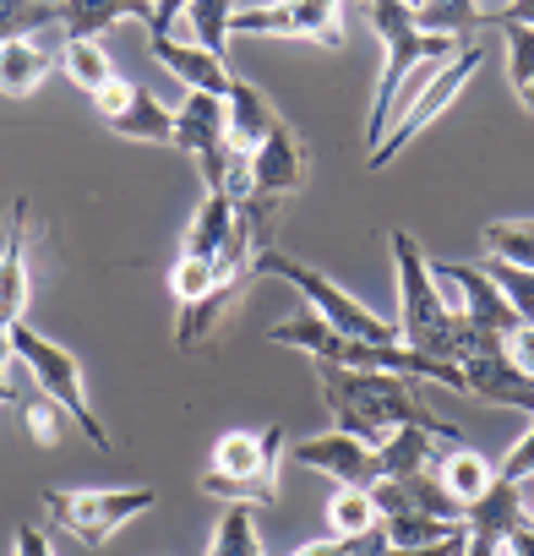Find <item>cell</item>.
Returning a JSON list of instances; mask_svg holds the SVG:
<instances>
[{
    "label": "cell",
    "mask_w": 534,
    "mask_h": 556,
    "mask_svg": "<svg viewBox=\"0 0 534 556\" xmlns=\"http://www.w3.org/2000/svg\"><path fill=\"white\" fill-rule=\"evenodd\" d=\"M175 142L196 159L202 186H207V191H224L229 164H234V148H229V131H224V99H213V93H186L180 110H175Z\"/></svg>",
    "instance_id": "obj_11"
},
{
    "label": "cell",
    "mask_w": 534,
    "mask_h": 556,
    "mask_svg": "<svg viewBox=\"0 0 534 556\" xmlns=\"http://www.w3.org/2000/svg\"><path fill=\"white\" fill-rule=\"evenodd\" d=\"M501 545H507L512 556H534V523H518V529H512Z\"/></svg>",
    "instance_id": "obj_44"
},
{
    "label": "cell",
    "mask_w": 534,
    "mask_h": 556,
    "mask_svg": "<svg viewBox=\"0 0 534 556\" xmlns=\"http://www.w3.org/2000/svg\"><path fill=\"white\" fill-rule=\"evenodd\" d=\"M415 17H420V28H425V34H447V39H463V34L496 28V23L485 17L480 0H420Z\"/></svg>",
    "instance_id": "obj_25"
},
{
    "label": "cell",
    "mask_w": 534,
    "mask_h": 556,
    "mask_svg": "<svg viewBox=\"0 0 534 556\" xmlns=\"http://www.w3.org/2000/svg\"><path fill=\"white\" fill-rule=\"evenodd\" d=\"M377 523H382L377 496H371V491H360V485H339V496L328 502V534L355 540V534H371Z\"/></svg>",
    "instance_id": "obj_28"
},
{
    "label": "cell",
    "mask_w": 534,
    "mask_h": 556,
    "mask_svg": "<svg viewBox=\"0 0 534 556\" xmlns=\"http://www.w3.org/2000/svg\"><path fill=\"white\" fill-rule=\"evenodd\" d=\"M93 99V110H99V121H115L131 99H137V83H126V77H115V83H104L99 93H88Z\"/></svg>",
    "instance_id": "obj_38"
},
{
    "label": "cell",
    "mask_w": 534,
    "mask_h": 556,
    "mask_svg": "<svg viewBox=\"0 0 534 556\" xmlns=\"http://www.w3.org/2000/svg\"><path fill=\"white\" fill-rule=\"evenodd\" d=\"M436 475H442V485H447L463 507H469V502H480V496L491 491V480H496V469H491V464H485V453H474V447L442 453Z\"/></svg>",
    "instance_id": "obj_26"
},
{
    "label": "cell",
    "mask_w": 534,
    "mask_h": 556,
    "mask_svg": "<svg viewBox=\"0 0 534 556\" xmlns=\"http://www.w3.org/2000/svg\"><path fill=\"white\" fill-rule=\"evenodd\" d=\"M12 366H17V355H12V328H0V382H12Z\"/></svg>",
    "instance_id": "obj_45"
},
{
    "label": "cell",
    "mask_w": 534,
    "mask_h": 556,
    "mask_svg": "<svg viewBox=\"0 0 534 556\" xmlns=\"http://www.w3.org/2000/svg\"><path fill=\"white\" fill-rule=\"evenodd\" d=\"M61 28V0H0V45Z\"/></svg>",
    "instance_id": "obj_30"
},
{
    "label": "cell",
    "mask_w": 534,
    "mask_h": 556,
    "mask_svg": "<svg viewBox=\"0 0 534 556\" xmlns=\"http://www.w3.org/2000/svg\"><path fill=\"white\" fill-rule=\"evenodd\" d=\"M207 556H267V545L256 534V507L229 502L218 529H213V540H207Z\"/></svg>",
    "instance_id": "obj_29"
},
{
    "label": "cell",
    "mask_w": 534,
    "mask_h": 556,
    "mask_svg": "<svg viewBox=\"0 0 534 556\" xmlns=\"http://www.w3.org/2000/svg\"><path fill=\"white\" fill-rule=\"evenodd\" d=\"M496 475H501V480H534V426L512 442V453L496 464Z\"/></svg>",
    "instance_id": "obj_37"
},
{
    "label": "cell",
    "mask_w": 534,
    "mask_h": 556,
    "mask_svg": "<svg viewBox=\"0 0 534 556\" xmlns=\"http://www.w3.org/2000/svg\"><path fill=\"white\" fill-rule=\"evenodd\" d=\"M153 23V0H61V28L66 39H104L115 23Z\"/></svg>",
    "instance_id": "obj_20"
},
{
    "label": "cell",
    "mask_w": 534,
    "mask_h": 556,
    "mask_svg": "<svg viewBox=\"0 0 534 556\" xmlns=\"http://www.w3.org/2000/svg\"><path fill=\"white\" fill-rule=\"evenodd\" d=\"M229 17H234V0H186V23H191L196 45L218 61L229 50Z\"/></svg>",
    "instance_id": "obj_32"
},
{
    "label": "cell",
    "mask_w": 534,
    "mask_h": 556,
    "mask_svg": "<svg viewBox=\"0 0 534 556\" xmlns=\"http://www.w3.org/2000/svg\"><path fill=\"white\" fill-rule=\"evenodd\" d=\"M28 312V202H12L7 245H0V328H17Z\"/></svg>",
    "instance_id": "obj_16"
},
{
    "label": "cell",
    "mask_w": 534,
    "mask_h": 556,
    "mask_svg": "<svg viewBox=\"0 0 534 556\" xmlns=\"http://www.w3.org/2000/svg\"><path fill=\"white\" fill-rule=\"evenodd\" d=\"M115 137H137V142H175V110L169 104H158L148 88H137V99L115 115V121H104Z\"/></svg>",
    "instance_id": "obj_24"
},
{
    "label": "cell",
    "mask_w": 534,
    "mask_h": 556,
    "mask_svg": "<svg viewBox=\"0 0 534 556\" xmlns=\"http://www.w3.org/2000/svg\"><path fill=\"white\" fill-rule=\"evenodd\" d=\"M507 355H512V366H518L523 377H534V323H523V328L507 339Z\"/></svg>",
    "instance_id": "obj_39"
},
{
    "label": "cell",
    "mask_w": 534,
    "mask_h": 556,
    "mask_svg": "<svg viewBox=\"0 0 534 556\" xmlns=\"http://www.w3.org/2000/svg\"><path fill=\"white\" fill-rule=\"evenodd\" d=\"M61 66H66V77H72L82 93H99L104 83H115V77H120V72H115V61L104 55V45H99V39H66Z\"/></svg>",
    "instance_id": "obj_31"
},
{
    "label": "cell",
    "mask_w": 534,
    "mask_h": 556,
    "mask_svg": "<svg viewBox=\"0 0 534 556\" xmlns=\"http://www.w3.org/2000/svg\"><path fill=\"white\" fill-rule=\"evenodd\" d=\"M50 66H55V55H50V45H39V39L0 45V93H7V99H28V93L50 77Z\"/></svg>",
    "instance_id": "obj_21"
},
{
    "label": "cell",
    "mask_w": 534,
    "mask_h": 556,
    "mask_svg": "<svg viewBox=\"0 0 534 556\" xmlns=\"http://www.w3.org/2000/svg\"><path fill=\"white\" fill-rule=\"evenodd\" d=\"M274 126H279V110L267 104V93L234 77L229 93H224V131H229V148L245 159V153H256V148L267 142V131H274Z\"/></svg>",
    "instance_id": "obj_18"
},
{
    "label": "cell",
    "mask_w": 534,
    "mask_h": 556,
    "mask_svg": "<svg viewBox=\"0 0 534 556\" xmlns=\"http://www.w3.org/2000/svg\"><path fill=\"white\" fill-rule=\"evenodd\" d=\"M496 556H512V551H507V545H501V551H496Z\"/></svg>",
    "instance_id": "obj_47"
},
{
    "label": "cell",
    "mask_w": 534,
    "mask_h": 556,
    "mask_svg": "<svg viewBox=\"0 0 534 556\" xmlns=\"http://www.w3.org/2000/svg\"><path fill=\"white\" fill-rule=\"evenodd\" d=\"M12 355H17V366H28L34 388H39L44 399H55V404L82 426V437H88L99 453H110V431H104V420H99V415H93V404H88V382H82L77 355H72V350H61L55 339H44V333H39V328H28V323H17V328H12Z\"/></svg>",
    "instance_id": "obj_6"
},
{
    "label": "cell",
    "mask_w": 534,
    "mask_h": 556,
    "mask_svg": "<svg viewBox=\"0 0 534 556\" xmlns=\"http://www.w3.org/2000/svg\"><path fill=\"white\" fill-rule=\"evenodd\" d=\"M501 39H507V72H512V88L534 83V28H529V23H501Z\"/></svg>",
    "instance_id": "obj_36"
},
{
    "label": "cell",
    "mask_w": 534,
    "mask_h": 556,
    "mask_svg": "<svg viewBox=\"0 0 534 556\" xmlns=\"http://www.w3.org/2000/svg\"><path fill=\"white\" fill-rule=\"evenodd\" d=\"M529 523H534V513H529Z\"/></svg>",
    "instance_id": "obj_48"
},
{
    "label": "cell",
    "mask_w": 534,
    "mask_h": 556,
    "mask_svg": "<svg viewBox=\"0 0 534 556\" xmlns=\"http://www.w3.org/2000/svg\"><path fill=\"white\" fill-rule=\"evenodd\" d=\"M431 273H436V278H453V285L463 290V317H469L474 328L501 333V339H512V333L523 328V317L512 312V301L501 295V285H496L480 262H436Z\"/></svg>",
    "instance_id": "obj_14"
},
{
    "label": "cell",
    "mask_w": 534,
    "mask_h": 556,
    "mask_svg": "<svg viewBox=\"0 0 534 556\" xmlns=\"http://www.w3.org/2000/svg\"><path fill=\"white\" fill-rule=\"evenodd\" d=\"M267 344H279V350H301L306 361H344V333L333 323H322L317 312H301L290 323H279L274 333H267Z\"/></svg>",
    "instance_id": "obj_22"
},
{
    "label": "cell",
    "mask_w": 534,
    "mask_h": 556,
    "mask_svg": "<svg viewBox=\"0 0 534 556\" xmlns=\"http://www.w3.org/2000/svg\"><path fill=\"white\" fill-rule=\"evenodd\" d=\"M180 12H186V0H153V23H148V34H169Z\"/></svg>",
    "instance_id": "obj_41"
},
{
    "label": "cell",
    "mask_w": 534,
    "mask_h": 556,
    "mask_svg": "<svg viewBox=\"0 0 534 556\" xmlns=\"http://www.w3.org/2000/svg\"><path fill=\"white\" fill-rule=\"evenodd\" d=\"M213 285H218V262H213V256H191V251H180V256L169 262V295H175L180 306H196Z\"/></svg>",
    "instance_id": "obj_34"
},
{
    "label": "cell",
    "mask_w": 534,
    "mask_h": 556,
    "mask_svg": "<svg viewBox=\"0 0 534 556\" xmlns=\"http://www.w3.org/2000/svg\"><path fill=\"white\" fill-rule=\"evenodd\" d=\"M284 442L290 431L274 420L267 431H251V426H234L213 442V464L202 475V491L218 496L224 507L240 502V507H274L279 502V458H284Z\"/></svg>",
    "instance_id": "obj_4"
},
{
    "label": "cell",
    "mask_w": 534,
    "mask_h": 556,
    "mask_svg": "<svg viewBox=\"0 0 534 556\" xmlns=\"http://www.w3.org/2000/svg\"><path fill=\"white\" fill-rule=\"evenodd\" d=\"M317 382H322V399H328V415L339 420V431L360 437L366 447H382L387 431L398 426H420L442 442H463L458 420L436 415L415 377H398V371H355V366H333V361H312Z\"/></svg>",
    "instance_id": "obj_1"
},
{
    "label": "cell",
    "mask_w": 534,
    "mask_h": 556,
    "mask_svg": "<svg viewBox=\"0 0 534 556\" xmlns=\"http://www.w3.org/2000/svg\"><path fill=\"white\" fill-rule=\"evenodd\" d=\"M377 458H382V475H425V469L442 464L436 437L420 431V426H398V431H387V442L377 447Z\"/></svg>",
    "instance_id": "obj_23"
},
{
    "label": "cell",
    "mask_w": 534,
    "mask_h": 556,
    "mask_svg": "<svg viewBox=\"0 0 534 556\" xmlns=\"http://www.w3.org/2000/svg\"><path fill=\"white\" fill-rule=\"evenodd\" d=\"M371 496H377V507H382V518H398V513H431V518H463L469 507L442 485V475L436 469H425V475H382L377 485H371Z\"/></svg>",
    "instance_id": "obj_15"
},
{
    "label": "cell",
    "mask_w": 534,
    "mask_h": 556,
    "mask_svg": "<svg viewBox=\"0 0 534 556\" xmlns=\"http://www.w3.org/2000/svg\"><path fill=\"white\" fill-rule=\"evenodd\" d=\"M148 50L164 61V72L169 77H180L186 83V93H213V99H224L229 93V66L218 61V55H207L202 45H180L175 34H148Z\"/></svg>",
    "instance_id": "obj_17"
},
{
    "label": "cell",
    "mask_w": 534,
    "mask_h": 556,
    "mask_svg": "<svg viewBox=\"0 0 534 556\" xmlns=\"http://www.w3.org/2000/svg\"><path fill=\"white\" fill-rule=\"evenodd\" d=\"M0 404H17V393H12V382H0Z\"/></svg>",
    "instance_id": "obj_46"
},
{
    "label": "cell",
    "mask_w": 534,
    "mask_h": 556,
    "mask_svg": "<svg viewBox=\"0 0 534 556\" xmlns=\"http://www.w3.org/2000/svg\"><path fill=\"white\" fill-rule=\"evenodd\" d=\"M366 17L382 39V77H377V99L366 115V148H377L387 137V126L398 121V93L420 66H442L453 61L463 45L447 34H425L415 17V0H366Z\"/></svg>",
    "instance_id": "obj_3"
},
{
    "label": "cell",
    "mask_w": 534,
    "mask_h": 556,
    "mask_svg": "<svg viewBox=\"0 0 534 556\" xmlns=\"http://www.w3.org/2000/svg\"><path fill=\"white\" fill-rule=\"evenodd\" d=\"M158 507L153 485H115V491H44V513L61 534L82 545H104L115 529H126L137 513Z\"/></svg>",
    "instance_id": "obj_8"
},
{
    "label": "cell",
    "mask_w": 534,
    "mask_h": 556,
    "mask_svg": "<svg viewBox=\"0 0 534 556\" xmlns=\"http://www.w3.org/2000/svg\"><path fill=\"white\" fill-rule=\"evenodd\" d=\"M480 240H485V262L534 273V218H496V224H485Z\"/></svg>",
    "instance_id": "obj_27"
},
{
    "label": "cell",
    "mask_w": 534,
    "mask_h": 556,
    "mask_svg": "<svg viewBox=\"0 0 534 556\" xmlns=\"http://www.w3.org/2000/svg\"><path fill=\"white\" fill-rule=\"evenodd\" d=\"M387 245H393V273H398V344L458 366L474 323L458 306H447L442 278L431 273V256L420 251L409 229H387Z\"/></svg>",
    "instance_id": "obj_2"
},
{
    "label": "cell",
    "mask_w": 534,
    "mask_h": 556,
    "mask_svg": "<svg viewBox=\"0 0 534 556\" xmlns=\"http://www.w3.org/2000/svg\"><path fill=\"white\" fill-rule=\"evenodd\" d=\"M501 23H529V28H534V0H501L496 28H501Z\"/></svg>",
    "instance_id": "obj_42"
},
{
    "label": "cell",
    "mask_w": 534,
    "mask_h": 556,
    "mask_svg": "<svg viewBox=\"0 0 534 556\" xmlns=\"http://www.w3.org/2000/svg\"><path fill=\"white\" fill-rule=\"evenodd\" d=\"M295 458H301L306 469L339 480V485H360V491H371V485L382 480V458H377V447H366V442L349 437V431L306 437V442H295Z\"/></svg>",
    "instance_id": "obj_13"
},
{
    "label": "cell",
    "mask_w": 534,
    "mask_h": 556,
    "mask_svg": "<svg viewBox=\"0 0 534 556\" xmlns=\"http://www.w3.org/2000/svg\"><path fill=\"white\" fill-rule=\"evenodd\" d=\"M480 61H485V45H480V39H474V45H463L453 61H442V66L420 83V93H415L409 104H398V121H393V126H387V137L366 153V169H387V164H393V159H398V153H404V148H409V142L436 121V115H447V110L458 104V93L474 83Z\"/></svg>",
    "instance_id": "obj_7"
},
{
    "label": "cell",
    "mask_w": 534,
    "mask_h": 556,
    "mask_svg": "<svg viewBox=\"0 0 534 556\" xmlns=\"http://www.w3.org/2000/svg\"><path fill=\"white\" fill-rule=\"evenodd\" d=\"M382 529H387L393 545H436V540L463 534L469 523L463 518H431V513H398V518H382Z\"/></svg>",
    "instance_id": "obj_33"
},
{
    "label": "cell",
    "mask_w": 534,
    "mask_h": 556,
    "mask_svg": "<svg viewBox=\"0 0 534 556\" xmlns=\"http://www.w3.org/2000/svg\"><path fill=\"white\" fill-rule=\"evenodd\" d=\"M245 175H251L256 197H274V202H284V197H295L306 186L312 164H306V148H301V137H295V126L284 115H279V126L267 131V142L256 153H245Z\"/></svg>",
    "instance_id": "obj_12"
},
{
    "label": "cell",
    "mask_w": 534,
    "mask_h": 556,
    "mask_svg": "<svg viewBox=\"0 0 534 556\" xmlns=\"http://www.w3.org/2000/svg\"><path fill=\"white\" fill-rule=\"evenodd\" d=\"M234 235H240V202H234L229 191H207V197L196 202L191 224H186L180 251H191V256H213V262H218V256L234 245Z\"/></svg>",
    "instance_id": "obj_19"
},
{
    "label": "cell",
    "mask_w": 534,
    "mask_h": 556,
    "mask_svg": "<svg viewBox=\"0 0 534 556\" xmlns=\"http://www.w3.org/2000/svg\"><path fill=\"white\" fill-rule=\"evenodd\" d=\"M349 545H355V540H339V534H333V540H317V545H301V551H290V556H349Z\"/></svg>",
    "instance_id": "obj_43"
},
{
    "label": "cell",
    "mask_w": 534,
    "mask_h": 556,
    "mask_svg": "<svg viewBox=\"0 0 534 556\" xmlns=\"http://www.w3.org/2000/svg\"><path fill=\"white\" fill-rule=\"evenodd\" d=\"M458 371H463V393H474L485 404H507V409H529L534 415V377H523L512 366L501 333L474 328L469 333V350L458 355Z\"/></svg>",
    "instance_id": "obj_10"
},
{
    "label": "cell",
    "mask_w": 534,
    "mask_h": 556,
    "mask_svg": "<svg viewBox=\"0 0 534 556\" xmlns=\"http://www.w3.org/2000/svg\"><path fill=\"white\" fill-rule=\"evenodd\" d=\"M256 273H267V278H284V285H295V290L306 295V306H312L322 323H333L344 339H360V344H398V323H382V317H377L366 301H355L349 290H339L333 278L322 273V267L301 262L295 251H279V245L256 251Z\"/></svg>",
    "instance_id": "obj_5"
},
{
    "label": "cell",
    "mask_w": 534,
    "mask_h": 556,
    "mask_svg": "<svg viewBox=\"0 0 534 556\" xmlns=\"http://www.w3.org/2000/svg\"><path fill=\"white\" fill-rule=\"evenodd\" d=\"M12 556H55V545H50V534H44V529L23 523V529H17V545H12Z\"/></svg>",
    "instance_id": "obj_40"
},
{
    "label": "cell",
    "mask_w": 534,
    "mask_h": 556,
    "mask_svg": "<svg viewBox=\"0 0 534 556\" xmlns=\"http://www.w3.org/2000/svg\"><path fill=\"white\" fill-rule=\"evenodd\" d=\"M17 415H23V426H28V437L39 442V447H55L61 442V404L55 399H44V393H34V399H23L17 404Z\"/></svg>",
    "instance_id": "obj_35"
},
{
    "label": "cell",
    "mask_w": 534,
    "mask_h": 556,
    "mask_svg": "<svg viewBox=\"0 0 534 556\" xmlns=\"http://www.w3.org/2000/svg\"><path fill=\"white\" fill-rule=\"evenodd\" d=\"M229 39H301L339 50L344 45V0H274L229 17Z\"/></svg>",
    "instance_id": "obj_9"
}]
</instances>
